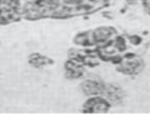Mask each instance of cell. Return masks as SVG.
<instances>
[{"instance_id":"6da1fadb","label":"cell","mask_w":150,"mask_h":114,"mask_svg":"<svg viewBox=\"0 0 150 114\" xmlns=\"http://www.w3.org/2000/svg\"><path fill=\"white\" fill-rule=\"evenodd\" d=\"M46 62H47V59L39 54H33L30 56V63H32L34 66H43Z\"/></svg>"}]
</instances>
